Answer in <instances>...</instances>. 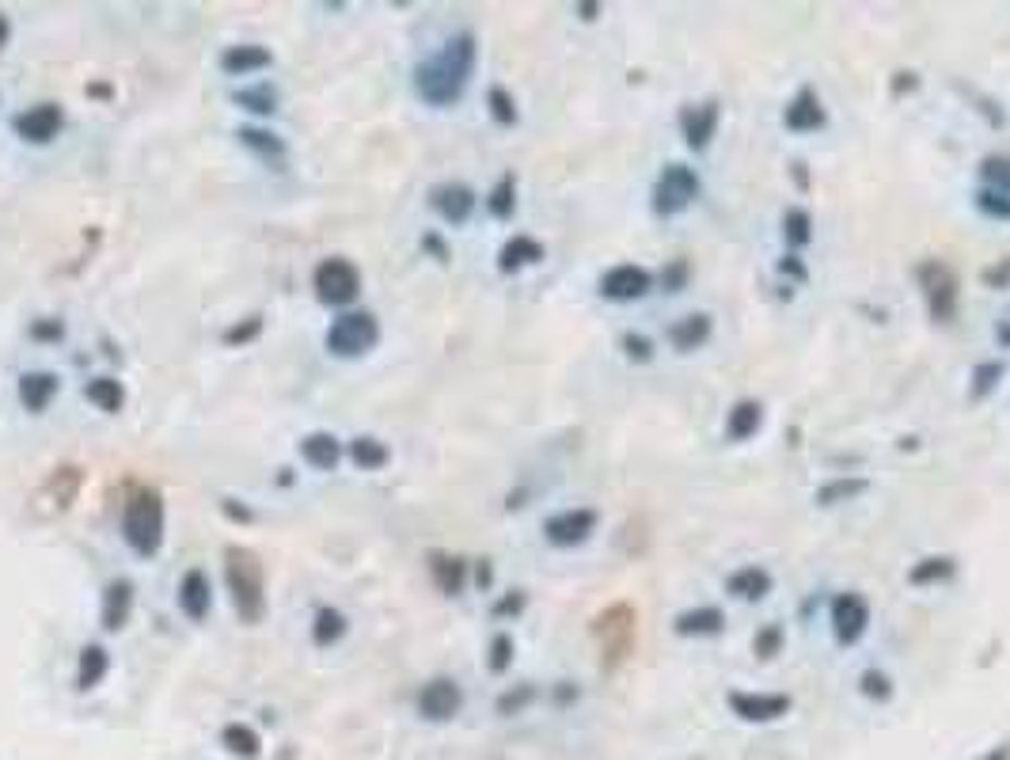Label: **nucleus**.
I'll use <instances>...</instances> for the list:
<instances>
[{
    "instance_id": "8",
    "label": "nucleus",
    "mask_w": 1010,
    "mask_h": 760,
    "mask_svg": "<svg viewBox=\"0 0 1010 760\" xmlns=\"http://www.w3.org/2000/svg\"><path fill=\"white\" fill-rule=\"evenodd\" d=\"M828 620H832V635H836L839 647H855V643L866 635L870 627V605L862 594H836L828 605Z\"/></svg>"
},
{
    "instance_id": "30",
    "label": "nucleus",
    "mask_w": 1010,
    "mask_h": 760,
    "mask_svg": "<svg viewBox=\"0 0 1010 760\" xmlns=\"http://www.w3.org/2000/svg\"><path fill=\"white\" fill-rule=\"evenodd\" d=\"M84 396H88V403L96 407V411H103V414H119L122 403H126V391H122V384L114 381V377H96V381H88Z\"/></svg>"
},
{
    "instance_id": "31",
    "label": "nucleus",
    "mask_w": 1010,
    "mask_h": 760,
    "mask_svg": "<svg viewBox=\"0 0 1010 760\" xmlns=\"http://www.w3.org/2000/svg\"><path fill=\"white\" fill-rule=\"evenodd\" d=\"M350 460L353 464L361 468V472H381L384 464L391 460V452H388V445L381 441V437H353L350 441Z\"/></svg>"
},
{
    "instance_id": "24",
    "label": "nucleus",
    "mask_w": 1010,
    "mask_h": 760,
    "mask_svg": "<svg viewBox=\"0 0 1010 760\" xmlns=\"http://www.w3.org/2000/svg\"><path fill=\"white\" fill-rule=\"evenodd\" d=\"M714 335V320L711 312H688V316H681L673 327H669V342H673L676 350H699L707 339Z\"/></svg>"
},
{
    "instance_id": "4",
    "label": "nucleus",
    "mask_w": 1010,
    "mask_h": 760,
    "mask_svg": "<svg viewBox=\"0 0 1010 760\" xmlns=\"http://www.w3.org/2000/svg\"><path fill=\"white\" fill-rule=\"evenodd\" d=\"M699 190H703V179H699L696 167L691 164H665L658 175V183H653V190H650V210L658 213V217H676V213H684L691 202H696Z\"/></svg>"
},
{
    "instance_id": "46",
    "label": "nucleus",
    "mask_w": 1010,
    "mask_h": 760,
    "mask_svg": "<svg viewBox=\"0 0 1010 760\" xmlns=\"http://www.w3.org/2000/svg\"><path fill=\"white\" fill-rule=\"evenodd\" d=\"M984 175H988L996 190H1010V160L988 157V160H984Z\"/></svg>"
},
{
    "instance_id": "52",
    "label": "nucleus",
    "mask_w": 1010,
    "mask_h": 760,
    "mask_svg": "<svg viewBox=\"0 0 1010 760\" xmlns=\"http://www.w3.org/2000/svg\"><path fill=\"white\" fill-rule=\"evenodd\" d=\"M521 609H524V594H521V589H513V594H509L495 612H498V616H509V612H521Z\"/></svg>"
},
{
    "instance_id": "47",
    "label": "nucleus",
    "mask_w": 1010,
    "mask_h": 760,
    "mask_svg": "<svg viewBox=\"0 0 1010 760\" xmlns=\"http://www.w3.org/2000/svg\"><path fill=\"white\" fill-rule=\"evenodd\" d=\"M623 350H627L631 362H650V358H653V342L643 339L638 332H627V335H623Z\"/></svg>"
},
{
    "instance_id": "18",
    "label": "nucleus",
    "mask_w": 1010,
    "mask_h": 760,
    "mask_svg": "<svg viewBox=\"0 0 1010 760\" xmlns=\"http://www.w3.org/2000/svg\"><path fill=\"white\" fill-rule=\"evenodd\" d=\"M274 65V53L266 50V46L259 42H240V46H228L225 53H221V73L225 76H254L262 73V68Z\"/></svg>"
},
{
    "instance_id": "13",
    "label": "nucleus",
    "mask_w": 1010,
    "mask_h": 760,
    "mask_svg": "<svg viewBox=\"0 0 1010 760\" xmlns=\"http://www.w3.org/2000/svg\"><path fill=\"white\" fill-rule=\"evenodd\" d=\"M429 205H434L437 217H441L445 225L460 228V225L472 221L479 198H475V190L467 187V183H437V187L429 190Z\"/></svg>"
},
{
    "instance_id": "12",
    "label": "nucleus",
    "mask_w": 1010,
    "mask_h": 760,
    "mask_svg": "<svg viewBox=\"0 0 1010 760\" xmlns=\"http://www.w3.org/2000/svg\"><path fill=\"white\" fill-rule=\"evenodd\" d=\"M726 703L745 723H775V719H783L794 708V700L786 693H730Z\"/></svg>"
},
{
    "instance_id": "3",
    "label": "nucleus",
    "mask_w": 1010,
    "mask_h": 760,
    "mask_svg": "<svg viewBox=\"0 0 1010 760\" xmlns=\"http://www.w3.org/2000/svg\"><path fill=\"white\" fill-rule=\"evenodd\" d=\"M225 578H228V594H233L236 616L244 624H259L266 616V578H262V563L259 556L248 548H228L225 551Z\"/></svg>"
},
{
    "instance_id": "42",
    "label": "nucleus",
    "mask_w": 1010,
    "mask_h": 760,
    "mask_svg": "<svg viewBox=\"0 0 1010 760\" xmlns=\"http://www.w3.org/2000/svg\"><path fill=\"white\" fill-rule=\"evenodd\" d=\"M487 107H490V119L498 122V126H516V99L509 96L506 88H490L487 91Z\"/></svg>"
},
{
    "instance_id": "22",
    "label": "nucleus",
    "mask_w": 1010,
    "mask_h": 760,
    "mask_svg": "<svg viewBox=\"0 0 1010 760\" xmlns=\"http://www.w3.org/2000/svg\"><path fill=\"white\" fill-rule=\"evenodd\" d=\"M129 612H134V582L114 578L103 589V627L107 632H122L129 624Z\"/></svg>"
},
{
    "instance_id": "34",
    "label": "nucleus",
    "mask_w": 1010,
    "mask_h": 760,
    "mask_svg": "<svg viewBox=\"0 0 1010 760\" xmlns=\"http://www.w3.org/2000/svg\"><path fill=\"white\" fill-rule=\"evenodd\" d=\"M342 635H346V616H342V612H338V609H320V612H315V624H312L315 647H335Z\"/></svg>"
},
{
    "instance_id": "20",
    "label": "nucleus",
    "mask_w": 1010,
    "mask_h": 760,
    "mask_svg": "<svg viewBox=\"0 0 1010 760\" xmlns=\"http://www.w3.org/2000/svg\"><path fill=\"white\" fill-rule=\"evenodd\" d=\"M58 388H61L58 373H50V370H30V373H23V377H20V403L27 407L30 414H42L46 407L53 403Z\"/></svg>"
},
{
    "instance_id": "28",
    "label": "nucleus",
    "mask_w": 1010,
    "mask_h": 760,
    "mask_svg": "<svg viewBox=\"0 0 1010 760\" xmlns=\"http://www.w3.org/2000/svg\"><path fill=\"white\" fill-rule=\"evenodd\" d=\"M673 627L681 635H719L726 627V612L714 609V605H696V609L681 612L673 620Z\"/></svg>"
},
{
    "instance_id": "43",
    "label": "nucleus",
    "mask_w": 1010,
    "mask_h": 760,
    "mask_svg": "<svg viewBox=\"0 0 1010 760\" xmlns=\"http://www.w3.org/2000/svg\"><path fill=\"white\" fill-rule=\"evenodd\" d=\"M859 693L862 696H870V700H877V703H885L893 696V681H889V673H882V670H866L859 677Z\"/></svg>"
},
{
    "instance_id": "1",
    "label": "nucleus",
    "mask_w": 1010,
    "mask_h": 760,
    "mask_svg": "<svg viewBox=\"0 0 1010 760\" xmlns=\"http://www.w3.org/2000/svg\"><path fill=\"white\" fill-rule=\"evenodd\" d=\"M475 61H479L475 35L472 30H457L452 38H445L441 50H434L414 65V96L429 107L460 103L475 76Z\"/></svg>"
},
{
    "instance_id": "21",
    "label": "nucleus",
    "mask_w": 1010,
    "mask_h": 760,
    "mask_svg": "<svg viewBox=\"0 0 1010 760\" xmlns=\"http://www.w3.org/2000/svg\"><path fill=\"white\" fill-rule=\"evenodd\" d=\"M544 256H547V251H544V244H539L536 236L516 233V236H509V240L502 244V251H498V271L516 274V271H524V266H536Z\"/></svg>"
},
{
    "instance_id": "32",
    "label": "nucleus",
    "mask_w": 1010,
    "mask_h": 760,
    "mask_svg": "<svg viewBox=\"0 0 1010 760\" xmlns=\"http://www.w3.org/2000/svg\"><path fill=\"white\" fill-rule=\"evenodd\" d=\"M870 483L866 479H859V475H847V479H832V483H824L821 490H816V502L821 506H844V502H855V498L866 490Z\"/></svg>"
},
{
    "instance_id": "14",
    "label": "nucleus",
    "mask_w": 1010,
    "mask_h": 760,
    "mask_svg": "<svg viewBox=\"0 0 1010 760\" xmlns=\"http://www.w3.org/2000/svg\"><path fill=\"white\" fill-rule=\"evenodd\" d=\"M722 122V107L719 99H707V103H688L681 111V134L688 141L691 152H707V145L714 141Z\"/></svg>"
},
{
    "instance_id": "48",
    "label": "nucleus",
    "mask_w": 1010,
    "mask_h": 760,
    "mask_svg": "<svg viewBox=\"0 0 1010 760\" xmlns=\"http://www.w3.org/2000/svg\"><path fill=\"white\" fill-rule=\"evenodd\" d=\"M532 700H536V688L521 685V688H513V693H506L502 700H498V711H502V715H513L516 708H524V703H532Z\"/></svg>"
},
{
    "instance_id": "56",
    "label": "nucleus",
    "mask_w": 1010,
    "mask_h": 760,
    "mask_svg": "<svg viewBox=\"0 0 1010 760\" xmlns=\"http://www.w3.org/2000/svg\"><path fill=\"white\" fill-rule=\"evenodd\" d=\"M577 12H582V20H597V15H593L597 12V4H577Z\"/></svg>"
},
{
    "instance_id": "35",
    "label": "nucleus",
    "mask_w": 1010,
    "mask_h": 760,
    "mask_svg": "<svg viewBox=\"0 0 1010 760\" xmlns=\"http://www.w3.org/2000/svg\"><path fill=\"white\" fill-rule=\"evenodd\" d=\"M953 559H946V556H931V559H923V563H915L912 571H908V582L912 586H931V582H946V578H953Z\"/></svg>"
},
{
    "instance_id": "53",
    "label": "nucleus",
    "mask_w": 1010,
    "mask_h": 760,
    "mask_svg": "<svg viewBox=\"0 0 1010 760\" xmlns=\"http://www.w3.org/2000/svg\"><path fill=\"white\" fill-rule=\"evenodd\" d=\"M996 342L999 347H1010V320H1003V324L996 327Z\"/></svg>"
},
{
    "instance_id": "10",
    "label": "nucleus",
    "mask_w": 1010,
    "mask_h": 760,
    "mask_svg": "<svg viewBox=\"0 0 1010 760\" xmlns=\"http://www.w3.org/2000/svg\"><path fill=\"white\" fill-rule=\"evenodd\" d=\"M653 274L646 271V266H638V263H615V266H608L604 274H600V297L604 301H620V304H627V301H638V297H646L653 289Z\"/></svg>"
},
{
    "instance_id": "17",
    "label": "nucleus",
    "mask_w": 1010,
    "mask_h": 760,
    "mask_svg": "<svg viewBox=\"0 0 1010 760\" xmlns=\"http://www.w3.org/2000/svg\"><path fill=\"white\" fill-rule=\"evenodd\" d=\"M179 609L187 620H195V624H202L205 616H210L213 609V586H210V574L205 571H187L179 582Z\"/></svg>"
},
{
    "instance_id": "6",
    "label": "nucleus",
    "mask_w": 1010,
    "mask_h": 760,
    "mask_svg": "<svg viewBox=\"0 0 1010 760\" xmlns=\"http://www.w3.org/2000/svg\"><path fill=\"white\" fill-rule=\"evenodd\" d=\"M312 289L323 304H331V309H346V304H353L361 294V271L342 256L323 259L312 274Z\"/></svg>"
},
{
    "instance_id": "25",
    "label": "nucleus",
    "mask_w": 1010,
    "mask_h": 760,
    "mask_svg": "<svg viewBox=\"0 0 1010 760\" xmlns=\"http://www.w3.org/2000/svg\"><path fill=\"white\" fill-rule=\"evenodd\" d=\"M771 586H775V582H771V574L763 571V566H757V563H752V566H737V571L726 578V594L730 597H741V601H763V597L771 594Z\"/></svg>"
},
{
    "instance_id": "38",
    "label": "nucleus",
    "mask_w": 1010,
    "mask_h": 760,
    "mask_svg": "<svg viewBox=\"0 0 1010 760\" xmlns=\"http://www.w3.org/2000/svg\"><path fill=\"white\" fill-rule=\"evenodd\" d=\"M487 205H490V213H495L498 221L513 217V210H516V175H513V172H506L502 179L495 183V190H490Z\"/></svg>"
},
{
    "instance_id": "15",
    "label": "nucleus",
    "mask_w": 1010,
    "mask_h": 760,
    "mask_svg": "<svg viewBox=\"0 0 1010 760\" xmlns=\"http://www.w3.org/2000/svg\"><path fill=\"white\" fill-rule=\"evenodd\" d=\"M15 134L23 137V141L30 145H50L53 137L61 134V126H65V111H61L58 103H38V107H27V111L15 114Z\"/></svg>"
},
{
    "instance_id": "36",
    "label": "nucleus",
    "mask_w": 1010,
    "mask_h": 760,
    "mask_svg": "<svg viewBox=\"0 0 1010 760\" xmlns=\"http://www.w3.org/2000/svg\"><path fill=\"white\" fill-rule=\"evenodd\" d=\"M221 742H225V749L236 757H259V749H262L259 734L244 723H228L225 731H221Z\"/></svg>"
},
{
    "instance_id": "7",
    "label": "nucleus",
    "mask_w": 1010,
    "mask_h": 760,
    "mask_svg": "<svg viewBox=\"0 0 1010 760\" xmlns=\"http://www.w3.org/2000/svg\"><path fill=\"white\" fill-rule=\"evenodd\" d=\"M600 525V513L593 506H574V510H559L544 521V540L554 548H577L585 544Z\"/></svg>"
},
{
    "instance_id": "5",
    "label": "nucleus",
    "mask_w": 1010,
    "mask_h": 760,
    "mask_svg": "<svg viewBox=\"0 0 1010 760\" xmlns=\"http://www.w3.org/2000/svg\"><path fill=\"white\" fill-rule=\"evenodd\" d=\"M381 342V324H376L373 312L353 309L342 312L335 324L327 327V350L335 358H361Z\"/></svg>"
},
{
    "instance_id": "51",
    "label": "nucleus",
    "mask_w": 1010,
    "mask_h": 760,
    "mask_svg": "<svg viewBox=\"0 0 1010 760\" xmlns=\"http://www.w3.org/2000/svg\"><path fill=\"white\" fill-rule=\"evenodd\" d=\"M30 335H35V339H61L65 327H61V320H53V324H35L30 327Z\"/></svg>"
},
{
    "instance_id": "19",
    "label": "nucleus",
    "mask_w": 1010,
    "mask_h": 760,
    "mask_svg": "<svg viewBox=\"0 0 1010 760\" xmlns=\"http://www.w3.org/2000/svg\"><path fill=\"white\" fill-rule=\"evenodd\" d=\"M236 137H240V145L251 152V157H259L266 167H282L285 157H289V149H285V141L274 134V129H262V126H240L236 129Z\"/></svg>"
},
{
    "instance_id": "44",
    "label": "nucleus",
    "mask_w": 1010,
    "mask_h": 760,
    "mask_svg": "<svg viewBox=\"0 0 1010 760\" xmlns=\"http://www.w3.org/2000/svg\"><path fill=\"white\" fill-rule=\"evenodd\" d=\"M513 635H506V632H498L495 639H490V658H487V665H490V673H506L509 665H513Z\"/></svg>"
},
{
    "instance_id": "2",
    "label": "nucleus",
    "mask_w": 1010,
    "mask_h": 760,
    "mask_svg": "<svg viewBox=\"0 0 1010 760\" xmlns=\"http://www.w3.org/2000/svg\"><path fill=\"white\" fill-rule=\"evenodd\" d=\"M122 540L141 559H152L164 544V498L149 487H137L122 506Z\"/></svg>"
},
{
    "instance_id": "49",
    "label": "nucleus",
    "mask_w": 1010,
    "mask_h": 760,
    "mask_svg": "<svg viewBox=\"0 0 1010 760\" xmlns=\"http://www.w3.org/2000/svg\"><path fill=\"white\" fill-rule=\"evenodd\" d=\"M684 278H688V263H669V266H665V274H661V282H665V289L684 286Z\"/></svg>"
},
{
    "instance_id": "23",
    "label": "nucleus",
    "mask_w": 1010,
    "mask_h": 760,
    "mask_svg": "<svg viewBox=\"0 0 1010 760\" xmlns=\"http://www.w3.org/2000/svg\"><path fill=\"white\" fill-rule=\"evenodd\" d=\"M300 457H304V464L315 468V472H335V464L342 460V445H338V437L327 434V429H315V434L300 437Z\"/></svg>"
},
{
    "instance_id": "37",
    "label": "nucleus",
    "mask_w": 1010,
    "mask_h": 760,
    "mask_svg": "<svg viewBox=\"0 0 1010 760\" xmlns=\"http://www.w3.org/2000/svg\"><path fill=\"white\" fill-rule=\"evenodd\" d=\"M783 236L790 248H806V244L813 240V217H809L801 205H790V210L783 213Z\"/></svg>"
},
{
    "instance_id": "39",
    "label": "nucleus",
    "mask_w": 1010,
    "mask_h": 760,
    "mask_svg": "<svg viewBox=\"0 0 1010 760\" xmlns=\"http://www.w3.org/2000/svg\"><path fill=\"white\" fill-rule=\"evenodd\" d=\"M1007 377V365L1003 362H984L973 370V388H969V396L973 399H988L992 391L999 388V381Z\"/></svg>"
},
{
    "instance_id": "26",
    "label": "nucleus",
    "mask_w": 1010,
    "mask_h": 760,
    "mask_svg": "<svg viewBox=\"0 0 1010 760\" xmlns=\"http://www.w3.org/2000/svg\"><path fill=\"white\" fill-rule=\"evenodd\" d=\"M763 426V403L760 399H741L726 414V437L730 441H752Z\"/></svg>"
},
{
    "instance_id": "29",
    "label": "nucleus",
    "mask_w": 1010,
    "mask_h": 760,
    "mask_svg": "<svg viewBox=\"0 0 1010 760\" xmlns=\"http://www.w3.org/2000/svg\"><path fill=\"white\" fill-rule=\"evenodd\" d=\"M429 574H434V582H437V589H441V594L457 597L460 589H464V582H467V563H464V559H457V556H434V559H429Z\"/></svg>"
},
{
    "instance_id": "45",
    "label": "nucleus",
    "mask_w": 1010,
    "mask_h": 760,
    "mask_svg": "<svg viewBox=\"0 0 1010 760\" xmlns=\"http://www.w3.org/2000/svg\"><path fill=\"white\" fill-rule=\"evenodd\" d=\"M259 332H262V316H248V324L228 327V332H225V342H228V347H244V342L259 339Z\"/></svg>"
},
{
    "instance_id": "11",
    "label": "nucleus",
    "mask_w": 1010,
    "mask_h": 760,
    "mask_svg": "<svg viewBox=\"0 0 1010 760\" xmlns=\"http://www.w3.org/2000/svg\"><path fill=\"white\" fill-rule=\"evenodd\" d=\"M460 708H464V688L452 677L429 681L419 693V715L429 719V723H449V719L460 715Z\"/></svg>"
},
{
    "instance_id": "33",
    "label": "nucleus",
    "mask_w": 1010,
    "mask_h": 760,
    "mask_svg": "<svg viewBox=\"0 0 1010 760\" xmlns=\"http://www.w3.org/2000/svg\"><path fill=\"white\" fill-rule=\"evenodd\" d=\"M233 99H236V107H244V111L259 114V119H270V114L277 111V91L270 88V84H254V88H240Z\"/></svg>"
},
{
    "instance_id": "41",
    "label": "nucleus",
    "mask_w": 1010,
    "mask_h": 760,
    "mask_svg": "<svg viewBox=\"0 0 1010 760\" xmlns=\"http://www.w3.org/2000/svg\"><path fill=\"white\" fill-rule=\"evenodd\" d=\"M783 643H786L783 624H768V627H760V632L752 635V655H757V658H778V655H783Z\"/></svg>"
},
{
    "instance_id": "50",
    "label": "nucleus",
    "mask_w": 1010,
    "mask_h": 760,
    "mask_svg": "<svg viewBox=\"0 0 1010 760\" xmlns=\"http://www.w3.org/2000/svg\"><path fill=\"white\" fill-rule=\"evenodd\" d=\"M778 271H783V274H790V278H798V282H806V278H809L806 263H801V259H794V256L778 259Z\"/></svg>"
},
{
    "instance_id": "27",
    "label": "nucleus",
    "mask_w": 1010,
    "mask_h": 760,
    "mask_svg": "<svg viewBox=\"0 0 1010 760\" xmlns=\"http://www.w3.org/2000/svg\"><path fill=\"white\" fill-rule=\"evenodd\" d=\"M107 670H111V655H107V647L88 643V647L80 650V658H76V688L88 693V688L103 685Z\"/></svg>"
},
{
    "instance_id": "55",
    "label": "nucleus",
    "mask_w": 1010,
    "mask_h": 760,
    "mask_svg": "<svg viewBox=\"0 0 1010 760\" xmlns=\"http://www.w3.org/2000/svg\"><path fill=\"white\" fill-rule=\"evenodd\" d=\"M4 46H8V15L0 12V50H4Z\"/></svg>"
},
{
    "instance_id": "16",
    "label": "nucleus",
    "mask_w": 1010,
    "mask_h": 760,
    "mask_svg": "<svg viewBox=\"0 0 1010 760\" xmlns=\"http://www.w3.org/2000/svg\"><path fill=\"white\" fill-rule=\"evenodd\" d=\"M783 126L790 134H816V129L828 126V111H824L821 96L813 88H801L790 103L783 107Z\"/></svg>"
},
{
    "instance_id": "9",
    "label": "nucleus",
    "mask_w": 1010,
    "mask_h": 760,
    "mask_svg": "<svg viewBox=\"0 0 1010 760\" xmlns=\"http://www.w3.org/2000/svg\"><path fill=\"white\" fill-rule=\"evenodd\" d=\"M920 286L923 297H927V309L935 320H950L953 309H958V278L950 274V266L938 263V259H927L920 266Z\"/></svg>"
},
{
    "instance_id": "54",
    "label": "nucleus",
    "mask_w": 1010,
    "mask_h": 760,
    "mask_svg": "<svg viewBox=\"0 0 1010 760\" xmlns=\"http://www.w3.org/2000/svg\"><path fill=\"white\" fill-rule=\"evenodd\" d=\"M981 760H1010V746H999V749H992V753H984Z\"/></svg>"
},
{
    "instance_id": "40",
    "label": "nucleus",
    "mask_w": 1010,
    "mask_h": 760,
    "mask_svg": "<svg viewBox=\"0 0 1010 760\" xmlns=\"http://www.w3.org/2000/svg\"><path fill=\"white\" fill-rule=\"evenodd\" d=\"M976 210L992 221H1010V190L984 187L981 195H976Z\"/></svg>"
}]
</instances>
